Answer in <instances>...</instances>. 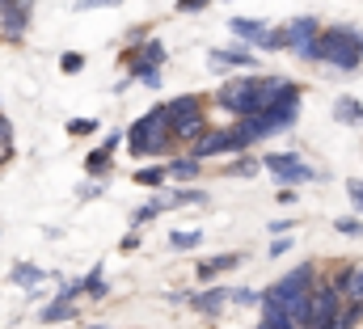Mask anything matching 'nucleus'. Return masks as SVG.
Returning a JSON list of instances; mask_svg holds the SVG:
<instances>
[{
  "instance_id": "f257e3e1",
  "label": "nucleus",
  "mask_w": 363,
  "mask_h": 329,
  "mask_svg": "<svg viewBox=\"0 0 363 329\" xmlns=\"http://www.w3.org/2000/svg\"><path fill=\"white\" fill-rule=\"evenodd\" d=\"M313 60L317 64H330L338 72H355L363 64V34L351 30V26H330L317 34L313 43Z\"/></svg>"
},
{
  "instance_id": "f03ea898",
  "label": "nucleus",
  "mask_w": 363,
  "mask_h": 329,
  "mask_svg": "<svg viewBox=\"0 0 363 329\" xmlns=\"http://www.w3.org/2000/svg\"><path fill=\"white\" fill-rule=\"evenodd\" d=\"M169 144H174V131H169V114H165V106H152L140 123H131V131H127V148L135 152V157H161V152H169Z\"/></svg>"
},
{
  "instance_id": "7ed1b4c3",
  "label": "nucleus",
  "mask_w": 363,
  "mask_h": 329,
  "mask_svg": "<svg viewBox=\"0 0 363 329\" xmlns=\"http://www.w3.org/2000/svg\"><path fill=\"white\" fill-rule=\"evenodd\" d=\"M342 313V291L338 283H313V300H308V329L334 325V317Z\"/></svg>"
},
{
  "instance_id": "20e7f679",
  "label": "nucleus",
  "mask_w": 363,
  "mask_h": 329,
  "mask_svg": "<svg viewBox=\"0 0 363 329\" xmlns=\"http://www.w3.org/2000/svg\"><path fill=\"white\" fill-rule=\"evenodd\" d=\"M216 106H224V110H233V114H254L258 110V101H254V77H241V81H228L216 89Z\"/></svg>"
},
{
  "instance_id": "39448f33",
  "label": "nucleus",
  "mask_w": 363,
  "mask_h": 329,
  "mask_svg": "<svg viewBox=\"0 0 363 329\" xmlns=\"http://www.w3.org/2000/svg\"><path fill=\"white\" fill-rule=\"evenodd\" d=\"M262 164L271 169L283 186H300V182H313V177H317V169H308V164L300 161L296 152H267V157H262Z\"/></svg>"
},
{
  "instance_id": "423d86ee",
  "label": "nucleus",
  "mask_w": 363,
  "mask_h": 329,
  "mask_svg": "<svg viewBox=\"0 0 363 329\" xmlns=\"http://www.w3.org/2000/svg\"><path fill=\"white\" fill-rule=\"evenodd\" d=\"M317 34H321L317 17H291V21L283 26L287 51H291V55H300V60H313V43H317Z\"/></svg>"
},
{
  "instance_id": "0eeeda50",
  "label": "nucleus",
  "mask_w": 363,
  "mask_h": 329,
  "mask_svg": "<svg viewBox=\"0 0 363 329\" xmlns=\"http://www.w3.org/2000/svg\"><path fill=\"white\" fill-rule=\"evenodd\" d=\"M296 93L300 89L287 81V77H254V101H258V110H271V106L296 97Z\"/></svg>"
},
{
  "instance_id": "6e6552de",
  "label": "nucleus",
  "mask_w": 363,
  "mask_h": 329,
  "mask_svg": "<svg viewBox=\"0 0 363 329\" xmlns=\"http://www.w3.org/2000/svg\"><path fill=\"white\" fill-rule=\"evenodd\" d=\"M216 152H241L237 135H233V131H203V135L194 140V148H190V157H194V161L216 157Z\"/></svg>"
},
{
  "instance_id": "1a4fd4ad",
  "label": "nucleus",
  "mask_w": 363,
  "mask_h": 329,
  "mask_svg": "<svg viewBox=\"0 0 363 329\" xmlns=\"http://www.w3.org/2000/svg\"><path fill=\"white\" fill-rule=\"evenodd\" d=\"M165 64V43L161 38H144L140 51H131V77H144V72H157Z\"/></svg>"
},
{
  "instance_id": "9d476101",
  "label": "nucleus",
  "mask_w": 363,
  "mask_h": 329,
  "mask_svg": "<svg viewBox=\"0 0 363 329\" xmlns=\"http://www.w3.org/2000/svg\"><path fill=\"white\" fill-rule=\"evenodd\" d=\"M30 4L34 0H0V21H4V34L9 38H21L26 26H30Z\"/></svg>"
},
{
  "instance_id": "9b49d317",
  "label": "nucleus",
  "mask_w": 363,
  "mask_h": 329,
  "mask_svg": "<svg viewBox=\"0 0 363 329\" xmlns=\"http://www.w3.org/2000/svg\"><path fill=\"white\" fill-rule=\"evenodd\" d=\"M169 131H174V140H182V144H194V140L207 131L203 106H199V110H190V114H182V118H169Z\"/></svg>"
},
{
  "instance_id": "f8f14e48",
  "label": "nucleus",
  "mask_w": 363,
  "mask_h": 329,
  "mask_svg": "<svg viewBox=\"0 0 363 329\" xmlns=\"http://www.w3.org/2000/svg\"><path fill=\"white\" fill-rule=\"evenodd\" d=\"M338 291H342V304H359L363 308V266H347L338 274Z\"/></svg>"
},
{
  "instance_id": "ddd939ff",
  "label": "nucleus",
  "mask_w": 363,
  "mask_h": 329,
  "mask_svg": "<svg viewBox=\"0 0 363 329\" xmlns=\"http://www.w3.org/2000/svg\"><path fill=\"white\" fill-rule=\"evenodd\" d=\"M211 64L216 68H254L258 64V55H250V47H224V51H211Z\"/></svg>"
},
{
  "instance_id": "4468645a",
  "label": "nucleus",
  "mask_w": 363,
  "mask_h": 329,
  "mask_svg": "<svg viewBox=\"0 0 363 329\" xmlns=\"http://www.w3.org/2000/svg\"><path fill=\"white\" fill-rule=\"evenodd\" d=\"M224 304H228V287H211V291L190 296V308H199V313H220Z\"/></svg>"
},
{
  "instance_id": "2eb2a0df",
  "label": "nucleus",
  "mask_w": 363,
  "mask_h": 329,
  "mask_svg": "<svg viewBox=\"0 0 363 329\" xmlns=\"http://www.w3.org/2000/svg\"><path fill=\"white\" fill-rule=\"evenodd\" d=\"M228 30H233L241 43H258V38L267 34V21H258V17H233Z\"/></svg>"
},
{
  "instance_id": "dca6fc26",
  "label": "nucleus",
  "mask_w": 363,
  "mask_h": 329,
  "mask_svg": "<svg viewBox=\"0 0 363 329\" xmlns=\"http://www.w3.org/2000/svg\"><path fill=\"white\" fill-rule=\"evenodd\" d=\"M334 118L347 123V127H363V106L355 97H338V101H334Z\"/></svg>"
},
{
  "instance_id": "f3484780",
  "label": "nucleus",
  "mask_w": 363,
  "mask_h": 329,
  "mask_svg": "<svg viewBox=\"0 0 363 329\" xmlns=\"http://www.w3.org/2000/svg\"><path fill=\"white\" fill-rule=\"evenodd\" d=\"M241 262V253H216L211 262H199V279H211V274H220V270H233Z\"/></svg>"
},
{
  "instance_id": "a211bd4d",
  "label": "nucleus",
  "mask_w": 363,
  "mask_h": 329,
  "mask_svg": "<svg viewBox=\"0 0 363 329\" xmlns=\"http://www.w3.org/2000/svg\"><path fill=\"white\" fill-rule=\"evenodd\" d=\"M199 106H203L199 93H182L174 101H165V114H169V118H182V114H190V110H199Z\"/></svg>"
},
{
  "instance_id": "6ab92c4d",
  "label": "nucleus",
  "mask_w": 363,
  "mask_h": 329,
  "mask_svg": "<svg viewBox=\"0 0 363 329\" xmlns=\"http://www.w3.org/2000/svg\"><path fill=\"white\" fill-rule=\"evenodd\" d=\"M199 169H203V161H194V157H182V161H169V164H165V177H182V182H190V177H199Z\"/></svg>"
},
{
  "instance_id": "aec40b11",
  "label": "nucleus",
  "mask_w": 363,
  "mask_h": 329,
  "mask_svg": "<svg viewBox=\"0 0 363 329\" xmlns=\"http://www.w3.org/2000/svg\"><path fill=\"white\" fill-rule=\"evenodd\" d=\"M72 317H77L72 300H60V296H55V304L43 308V321H47V325H55V321H72Z\"/></svg>"
},
{
  "instance_id": "412c9836",
  "label": "nucleus",
  "mask_w": 363,
  "mask_h": 329,
  "mask_svg": "<svg viewBox=\"0 0 363 329\" xmlns=\"http://www.w3.org/2000/svg\"><path fill=\"white\" fill-rule=\"evenodd\" d=\"M135 182H140V186H165V164H148V169H135Z\"/></svg>"
},
{
  "instance_id": "4be33fe9",
  "label": "nucleus",
  "mask_w": 363,
  "mask_h": 329,
  "mask_svg": "<svg viewBox=\"0 0 363 329\" xmlns=\"http://www.w3.org/2000/svg\"><path fill=\"white\" fill-rule=\"evenodd\" d=\"M228 304H241V308H250V304H262V296H258L254 287H228Z\"/></svg>"
},
{
  "instance_id": "5701e85b",
  "label": "nucleus",
  "mask_w": 363,
  "mask_h": 329,
  "mask_svg": "<svg viewBox=\"0 0 363 329\" xmlns=\"http://www.w3.org/2000/svg\"><path fill=\"white\" fill-rule=\"evenodd\" d=\"M81 291H85L89 300H106V291H110V287H106V279H101V270H93L89 279L81 283Z\"/></svg>"
},
{
  "instance_id": "b1692460",
  "label": "nucleus",
  "mask_w": 363,
  "mask_h": 329,
  "mask_svg": "<svg viewBox=\"0 0 363 329\" xmlns=\"http://www.w3.org/2000/svg\"><path fill=\"white\" fill-rule=\"evenodd\" d=\"M85 169H89L93 177H101V173L110 169V148H97V152H89V157H85Z\"/></svg>"
},
{
  "instance_id": "393cba45",
  "label": "nucleus",
  "mask_w": 363,
  "mask_h": 329,
  "mask_svg": "<svg viewBox=\"0 0 363 329\" xmlns=\"http://www.w3.org/2000/svg\"><path fill=\"white\" fill-rule=\"evenodd\" d=\"M262 161H254V157H245V161H228L224 164V173H237V177H250V173H258Z\"/></svg>"
},
{
  "instance_id": "a878e982",
  "label": "nucleus",
  "mask_w": 363,
  "mask_h": 329,
  "mask_svg": "<svg viewBox=\"0 0 363 329\" xmlns=\"http://www.w3.org/2000/svg\"><path fill=\"white\" fill-rule=\"evenodd\" d=\"M38 279H43L38 266H17V270H13V283H21V287H34Z\"/></svg>"
},
{
  "instance_id": "bb28decb",
  "label": "nucleus",
  "mask_w": 363,
  "mask_h": 329,
  "mask_svg": "<svg viewBox=\"0 0 363 329\" xmlns=\"http://www.w3.org/2000/svg\"><path fill=\"white\" fill-rule=\"evenodd\" d=\"M334 233H342V237H363V224L355 216H342V220H334Z\"/></svg>"
},
{
  "instance_id": "cd10ccee",
  "label": "nucleus",
  "mask_w": 363,
  "mask_h": 329,
  "mask_svg": "<svg viewBox=\"0 0 363 329\" xmlns=\"http://www.w3.org/2000/svg\"><path fill=\"white\" fill-rule=\"evenodd\" d=\"M97 127H101L97 118H72V123H68V135H93Z\"/></svg>"
},
{
  "instance_id": "c85d7f7f",
  "label": "nucleus",
  "mask_w": 363,
  "mask_h": 329,
  "mask_svg": "<svg viewBox=\"0 0 363 329\" xmlns=\"http://www.w3.org/2000/svg\"><path fill=\"white\" fill-rule=\"evenodd\" d=\"M199 241H203V233H174V237H169L174 249H194Z\"/></svg>"
},
{
  "instance_id": "c756f323",
  "label": "nucleus",
  "mask_w": 363,
  "mask_h": 329,
  "mask_svg": "<svg viewBox=\"0 0 363 329\" xmlns=\"http://www.w3.org/2000/svg\"><path fill=\"white\" fill-rule=\"evenodd\" d=\"M60 68H64V72L72 77V72H81V68H85V55H81V51H68V55L60 60Z\"/></svg>"
},
{
  "instance_id": "7c9ffc66",
  "label": "nucleus",
  "mask_w": 363,
  "mask_h": 329,
  "mask_svg": "<svg viewBox=\"0 0 363 329\" xmlns=\"http://www.w3.org/2000/svg\"><path fill=\"white\" fill-rule=\"evenodd\" d=\"M157 216H161V203L152 199V203H144V207H140V211H135L131 220H135V224H148V220H157Z\"/></svg>"
},
{
  "instance_id": "2f4dec72",
  "label": "nucleus",
  "mask_w": 363,
  "mask_h": 329,
  "mask_svg": "<svg viewBox=\"0 0 363 329\" xmlns=\"http://www.w3.org/2000/svg\"><path fill=\"white\" fill-rule=\"evenodd\" d=\"M347 194H351V203L363 211V182H359V177H351V182H347Z\"/></svg>"
},
{
  "instance_id": "473e14b6",
  "label": "nucleus",
  "mask_w": 363,
  "mask_h": 329,
  "mask_svg": "<svg viewBox=\"0 0 363 329\" xmlns=\"http://www.w3.org/2000/svg\"><path fill=\"white\" fill-rule=\"evenodd\" d=\"M9 157H13V135H9V131H0V164L9 161Z\"/></svg>"
},
{
  "instance_id": "72a5a7b5",
  "label": "nucleus",
  "mask_w": 363,
  "mask_h": 329,
  "mask_svg": "<svg viewBox=\"0 0 363 329\" xmlns=\"http://www.w3.org/2000/svg\"><path fill=\"white\" fill-rule=\"evenodd\" d=\"M267 228H271V237H287L296 224H291V220H274V224H267Z\"/></svg>"
},
{
  "instance_id": "f704fd0d",
  "label": "nucleus",
  "mask_w": 363,
  "mask_h": 329,
  "mask_svg": "<svg viewBox=\"0 0 363 329\" xmlns=\"http://www.w3.org/2000/svg\"><path fill=\"white\" fill-rule=\"evenodd\" d=\"M211 0H178V9L182 13H199V9H207Z\"/></svg>"
},
{
  "instance_id": "c9c22d12",
  "label": "nucleus",
  "mask_w": 363,
  "mask_h": 329,
  "mask_svg": "<svg viewBox=\"0 0 363 329\" xmlns=\"http://www.w3.org/2000/svg\"><path fill=\"white\" fill-rule=\"evenodd\" d=\"M114 4H123V0H81L77 9H114Z\"/></svg>"
},
{
  "instance_id": "e433bc0d",
  "label": "nucleus",
  "mask_w": 363,
  "mask_h": 329,
  "mask_svg": "<svg viewBox=\"0 0 363 329\" xmlns=\"http://www.w3.org/2000/svg\"><path fill=\"white\" fill-rule=\"evenodd\" d=\"M287 249H291V241H287V237H274V241H271V257H283Z\"/></svg>"
},
{
  "instance_id": "4c0bfd02",
  "label": "nucleus",
  "mask_w": 363,
  "mask_h": 329,
  "mask_svg": "<svg viewBox=\"0 0 363 329\" xmlns=\"http://www.w3.org/2000/svg\"><path fill=\"white\" fill-rule=\"evenodd\" d=\"M81 296V283H64V291H60V300H77Z\"/></svg>"
},
{
  "instance_id": "58836bf2",
  "label": "nucleus",
  "mask_w": 363,
  "mask_h": 329,
  "mask_svg": "<svg viewBox=\"0 0 363 329\" xmlns=\"http://www.w3.org/2000/svg\"><path fill=\"white\" fill-rule=\"evenodd\" d=\"M140 81L148 84V89H157V84H161V68H157V72H144V77H140Z\"/></svg>"
},
{
  "instance_id": "ea45409f",
  "label": "nucleus",
  "mask_w": 363,
  "mask_h": 329,
  "mask_svg": "<svg viewBox=\"0 0 363 329\" xmlns=\"http://www.w3.org/2000/svg\"><path fill=\"white\" fill-rule=\"evenodd\" d=\"M0 131H9V123H4V118H0Z\"/></svg>"
},
{
  "instance_id": "a19ab883",
  "label": "nucleus",
  "mask_w": 363,
  "mask_h": 329,
  "mask_svg": "<svg viewBox=\"0 0 363 329\" xmlns=\"http://www.w3.org/2000/svg\"><path fill=\"white\" fill-rule=\"evenodd\" d=\"M89 329H106V325H89Z\"/></svg>"
}]
</instances>
